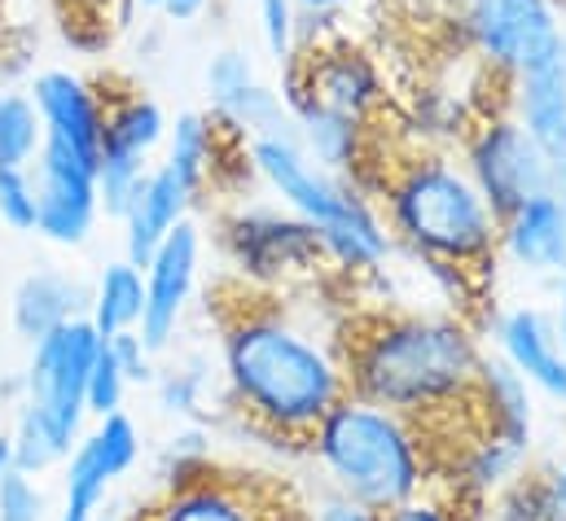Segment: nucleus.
Wrapping results in <instances>:
<instances>
[{
    "label": "nucleus",
    "instance_id": "1",
    "mask_svg": "<svg viewBox=\"0 0 566 521\" xmlns=\"http://www.w3.org/2000/svg\"><path fill=\"white\" fill-rule=\"evenodd\" d=\"M224 378L238 412L290 443H307L316 421L347 394L338 342H321L255 285H242V302L224 311Z\"/></svg>",
    "mask_w": 566,
    "mask_h": 521
},
{
    "label": "nucleus",
    "instance_id": "2",
    "mask_svg": "<svg viewBox=\"0 0 566 521\" xmlns=\"http://www.w3.org/2000/svg\"><path fill=\"white\" fill-rule=\"evenodd\" d=\"M356 184L382 202L391 242L409 246L434 272L474 280L501 255V220L483 202L470 171L452 162L439 145L378 153L369 140Z\"/></svg>",
    "mask_w": 566,
    "mask_h": 521
},
{
    "label": "nucleus",
    "instance_id": "3",
    "mask_svg": "<svg viewBox=\"0 0 566 521\" xmlns=\"http://www.w3.org/2000/svg\"><path fill=\"white\" fill-rule=\"evenodd\" d=\"M338 360L352 394L405 416H434L474 394L483 351L452 316L382 311L347 325Z\"/></svg>",
    "mask_w": 566,
    "mask_h": 521
},
{
    "label": "nucleus",
    "instance_id": "4",
    "mask_svg": "<svg viewBox=\"0 0 566 521\" xmlns=\"http://www.w3.org/2000/svg\"><path fill=\"white\" fill-rule=\"evenodd\" d=\"M307 447L334 491L374 513L418 496L430 478L418 421L352 391L316 421Z\"/></svg>",
    "mask_w": 566,
    "mask_h": 521
},
{
    "label": "nucleus",
    "instance_id": "5",
    "mask_svg": "<svg viewBox=\"0 0 566 521\" xmlns=\"http://www.w3.org/2000/svg\"><path fill=\"white\" fill-rule=\"evenodd\" d=\"M247 158H251V171L269 184V193L285 202V211H294L325 237L334 267L378 272L387 255L396 251L374 198L352 176H334L321 162H312L294 128L251 136Z\"/></svg>",
    "mask_w": 566,
    "mask_h": 521
},
{
    "label": "nucleus",
    "instance_id": "6",
    "mask_svg": "<svg viewBox=\"0 0 566 521\" xmlns=\"http://www.w3.org/2000/svg\"><path fill=\"white\" fill-rule=\"evenodd\" d=\"M461 167L470 171V180L479 184L496 220L514 215L527 198L563 184L545 145L510 115V106L483 119H470V128L461 136Z\"/></svg>",
    "mask_w": 566,
    "mask_h": 521
},
{
    "label": "nucleus",
    "instance_id": "7",
    "mask_svg": "<svg viewBox=\"0 0 566 521\" xmlns=\"http://www.w3.org/2000/svg\"><path fill=\"white\" fill-rule=\"evenodd\" d=\"M102 347V333L88 316L66 320L62 329L31 342V364L22 378V407L71 451L88 416V369Z\"/></svg>",
    "mask_w": 566,
    "mask_h": 521
},
{
    "label": "nucleus",
    "instance_id": "8",
    "mask_svg": "<svg viewBox=\"0 0 566 521\" xmlns=\"http://www.w3.org/2000/svg\"><path fill=\"white\" fill-rule=\"evenodd\" d=\"M282 102L285 110L294 102H312L374 128V119L387 106V84L378 62L360 44L343 35H325V40L298 44L294 57L282 66Z\"/></svg>",
    "mask_w": 566,
    "mask_h": 521
},
{
    "label": "nucleus",
    "instance_id": "9",
    "mask_svg": "<svg viewBox=\"0 0 566 521\" xmlns=\"http://www.w3.org/2000/svg\"><path fill=\"white\" fill-rule=\"evenodd\" d=\"M224 251L247 285L255 289H285L316 280V272L329 263L325 237L298 220L294 211H238L224 220Z\"/></svg>",
    "mask_w": 566,
    "mask_h": 521
},
{
    "label": "nucleus",
    "instance_id": "10",
    "mask_svg": "<svg viewBox=\"0 0 566 521\" xmlns=\"http://www.w3.org/2000/svg\"><path fill=\"white\" fill-rule=\"evenodd\" d=\"M461 31L479 62L510 84V75L566 35L554 0H461Z\"/></svg>",
    "mask_w": 566,
    "mask_h": 521
},
{
    "label": "nucleus",
    "instance_id": "11",
    "mask_svg": "<svg viewBox=\"0 0 566 521\" xmlns=\"http://www.w3.org/2000/svg\"><path fill=\"white\" fill-rule=\"evenodd\" d=\"M142 460V429L128 412L97 416L88 434L66 456L62 478V521H97L111 487Z\"/></svg>",
    "mask_w": 566,
    "mask_h": 521
},
{
    "label": "nucleus",
    "instance_id": "12",
    "mask_svg": "<svg viewBox=\"0 0 566 521\" xmlns=\"http://www.w3.org/2000/svg\"><path fill=\"white\" fill-rule=\"evenodd\" d=\"M31 180H35V233L53 246H84L102 220L97 171L84 158L44 140L31 162Z\"/></svg>",
    "mask_w": 566,
    "mask_h": 521
},
{
    "label": "nucleus",
    "instance_id": "13",
    "mask_svg": "<svg viewBox=\"0 0 566 521\" xmlns=\"http://www.w3.org/2000/svg\"><path fill=\"white\" fill-rule=\"evenodd\" d=\"M198 263H202V233L193 220H180L163 242L158 251L145 259V311H142V342L163 355L185 320V307L193 298V285H198Z\"/></svg>",
    "mask_w": 566,
    "mask_h": 521
},
{
    "label": "nucleus",
    "instance_id": "14",
    "mask_svg": "<svg viewBox=\"0 0 566 521\" xmlns=\"http://www.w3.org/2000/svg\"><path fill=\"white\" fill-rule=\"evenodd\" d=\"M294 513L298 509H277L260 482L193 469L142 521H298Z\"/></svg>",
    "mask_w": 566,
    "mask_h": 521
},
{
    "label": "nucleus",
    "instance_id": "15",
    "mask_svg": "<svg viewBox=\"0 0 566 521\" xmlns=\"http://www.w3.org/2000/svg\"><path fill=\"white\" fill-rule=\"evenodd\" d=\"M31 102L40 110L44 140L84 158L97 171L102 140H106V93H97L75 71H40L31 79Z\"/></svg>",
    "mask_w": 566,
    "mask_h": 521
},
{
    "label": "nucleus",
    "instance_id": "16",
    "mask_svg": "<svg viewBox=\"0 0 566 521\" xmlns=\"http://www.w3.org/2000/svg\"><path fill=\"white\" fill-rule=\"evenodd\" d=\"M510 115L532 131L566 184V35L510 75Z\"/></svg>",
    "mask_w": 566,
    "mask_h": 521
},
{
    "label": "nucleus",
    "instance_id": "17",
    "mask_svg": "<svg viewBox=\"0 0 566 521\" xmlns=\"http://www.w3.org/2000/svg\"><path fill=\"white\" fill-rule=\"evenodd\" d=\"M501 255L532 276H566V184L527 198L501 220Z\"/></svg>",
    "mask_w": 566,
    "mask_h": 521
},
{
    "label": "nucleus",
    "instance_id": "18",
    "mask_svg": "<svg viewBox=\"0 0 566 521\" xmlns=\"http://www.w3.org/2000/svg\"><path fill=\"white\" fill-rule=\"evenodd\" d=\"M496 342L501 355L549 398L566 403V355L554 333V316L541 307H514L496 320Z\"/></svg>",
    "mask_w": 566,
    "mask_h": 521
},
{
    "label": "nucleus",
    "instance_id": "19",
    "mask_svg": "<svg viewBox=\"0 0 566 521\" xmlns=\"http://www.w3.org/2000/svg\"><path fill=\"white\" fill-rule=\"evenodd\" d=\"M193 189L167 167V162H158V167H149V176H145L142 193L133 198V206L124 211V259H133L137 267H145V259L158 251V242L180 224V220H189V206H193Z\"/></svg>",
    "mask_w": 566,
    "mask_h": 521
},
{
    "label": "nucleus",
    "instance_id": "20",
    "mask_svg": "<svg viewBox=\"0 0 566 521\" xmlns=\"http://www.w3.org/2000/svg\"><path fill=\"white\" fill-rule=\"evenodd\" d=\"M474 407L488 434L532 447V382L505 360V355H483L479 378H474Z\"/></svg>",
    "mask_w": 566,
    "mask_h": 521
},
{
    "label": "nucleus",
    "instance_id": "21",
    "mask_svg": "<svg viewBox=\"0 0 566 521\" xmlns=\"http://www.w3.org/2000/svg\"><path fill=\"white\" fill-rule=\"evenodd\" d=\"M88 289L66 276V272H31L13 285V298H9V316H13V329L18 338L27 342H40L44 333L62 329L66 320H80L88 311Z\"/></svg>",
    "mask_w": 566,
    "mask_h": 521
},
{
    "label": "nucleus",
    "instance_id": "22",
    "mask_svg": "<svg viewBox=\"0 0 566 521\" xmlns=\"http://www.w3.org/2000/svg\"><path fill=\"white\" fill-rule=\"evenodd\" d=\"M290 119H294V136H298V145L307 149L312 162H321L334 176H352L356 180V171L365 167L369 140H374L369 124L347 119V115L325 110V106H312V102H294Z\"/></svg>",
    "mask_w": 566,
    "mask_h": 521
},
{
    "label": "nucleus",
    "instance_id": "23",
    "mask_svg": "<svg viewBox=\"0 0 566 521\" xmlns=\"http://www.w3.org/2000/svg\"><path fill=\"white\" fill-rule=\"evenodd\" d=\"M527 465V451L496 438V434H479L465 443L461 460H457V496H470L474 504H483L488 496H501Z\"/></svg>",
    "mask_w": 566,
    "mask_h": 521
},
{
    "label": "nucleus",
    "instance_id": "24",
    "mask_svg": "<svg viewBox=\"0 0 566 521\" xmlns=\"http://www.w3.org/2000/svg\"><path fill=\"white\" fill-rule=\"evenodd\" d=\"M145 311V272L133 259H115L102 267L97 289L88 298V320L102 338L137 329Z\"/></svg>",
    "mask_w": 566,
    "mask_h": 521
},
{
    "label": "nucleus",
    "instance_id": "25",
    "mask_svg": "<svg viewBox=\"0 0 566 521\" xmlns=\"http://www.w3.org/2000/svg\"><path fill=\"white\" fill-rule=\"evenodd\" d=\"M220 136H224V128L202 110H185V115H176V124H167V167L193 193H202V184L220 167L216 162L220 158Z\"/></svg>",
    "mask_w": 566,
    "mask_h": 521
},
{
    "label": "nucleus",
    "instance_id": "26",
    "mask_svg": "<svg viewBox=\"0 0 566 521\" xmlns=\"http://www.w3.org/2000/svg\"><path fill=\"white\" fill-rule=\"evenodd\" d=\"M167 140V115L154 97L145 93H124V97H106V140L115 149H133V153H154Z\"/></svg>",
    "mask_w": 566,
    "mask_h": 521
},
{
    "label": "nucleus",
    "instance_id": "27",
    "mask_svg": "<svg viewBox=\"0 0 566 521\" xmlns=\"http://www.w3.org/2000/svg\"><path fill=\"white\" fill-rule=\"evenodd\" d=\"M496 521H566L558 469H527L496 496Z\"/></svg>",
    "mask_w": 566,
    "mask_h": 521
},
{
    "label": "nucleus",
    "instance_id": "28",
    "mask_svg": "<svg viewBox=\"0 0 566 521\" xmlns=\"http://www.w3.org/2000/svg\"><path fill=\"white\" fill-rule=\"evenodd\" d=\"M145 176H149V158L145 153L102 145V158H97V206H102L106 220H124V211L142 193Z\"/></svg>",
    "mask_w": 566,
    "mask_h": 521
},
{
    "label": "nucleus",
    "instance_id": "29",
    "mask_svg": "<svg viewBox=\"0 0 566 521\" xmlns=\"http://www.w3.org/2000/svg\"><path fill=\"white\" fill-rule=\"evenodd\" d=\"M44 145V124L31 93L0 88V167H31Z\"/></svg>",
    "mask_w": 566,
    "mask_h": 521
},
{
    "label": "nucleus",
    "instance_id": "30",
    "mask_svg": "<svg viewBox=\"0 0 566 521\" xmlns=\"http://www.w3.org/2000/svg\"><path fill=\"white\" fill-rule=\"evenodd\" d=\"M9 443H13V469H22V474H44V469H53V465H62L71 451L22 407L18 412V425H13V434H9Z\"/></svg>",
    "mask_w": 566,
    "mask_h": 521
},
{
    "label": "nucleus",
    "instance_id": "31",
    "mask_svg": "<svg viewBox=\"0 0 566 521\" xmlns=\"http://www.w3.org/2000/svg\"><path fill=\"white\" fill-rule=\"evenodd\" d=\"M207 102H211V110H220V106H229L238 93H247L251 84H260V71H255V62H251V53L247 49H220L211 62H207Z\"/></svg>",
    "mask_w": 566,
    "mask_h": 521
},
{
    "label": "nucleus",
    "instance_id": "32",
    "mask_svg": "<svg viewBox=\"0 0 566 521\" xmlns=\"http://www.w3.org/2000/svg\"><path fill=\"white\" fill-rule=\"evenodd\" d=\"M128 378L111 351V342L102 338L97 355H93V369H88V416H111V412H124V394H128Z\"/></svg>",
    "mask_w": 566,
    "mask_h": 521
},
{
    "label": "nucleus",
    "instance_id": "33",
    "mask_svg": "<svg viewBox=\"0 0 566 521\" xmlns=\"http://www.w3.org/2000/svg\"><path fill=\"white\" fill-rule=\"evenodd\" d=\"M255 18H260L264 49L273 53L277 66H285L298 49V4L294 0H255Z\"/></svg>",
    "mask_w": 566,
    "mask_h": 521
},
{
    "label": "nucleus",
    "instance_id": "34",
    "mask_svg": "<svg viewBox=\"0 0 566 521\" xmlns=\"http://www.w3.org/2000/svg\"><path fill=\"white\" fill-rule=\"evenodd\" d=\"M0 220L13 233H35V180H31V167H0Z\"/></svg>",
    "mask_w": 566,
    "mask_h": 521
},
{
    "label": "nucleus",
    "instance_id": "35",
    "mask_svg": "<svg viewBox=\"0 0 566 521\" xmlns=\"http://www.w3.org/2000/svg\"><path fill=\"white\" fill-rule=\"evenodd\" d=\"M0 521H44V496L31 474L9 469L0 482Z\"/></svg>",
    "mask_w": 566,
    "mask_h": 521
},
{
    "label": "nucleus",
    "instance_id": "36",
    "mask_svg": "<svg viewBox=\"0 0 566 521\" xmlns=\"http://www.w3.org/2000/svg\"><path fill=\"white\" fill-rule=\"evenodd\" d=\"M457 500H461V496H457ZM457 500H439V496H430L422 487L418 496H409V500L382 509L378 518L382 521H461L457 518Z\"/></svg>",
    "mask_w": 566,
    "mask_h": 521
},
{
    "label": "nucleus",
    "instance_id": "37",
    "mask_svg": "<svg viewBox=\"0 0 566 521\" xmlns=\"http://www.w3.org/2000/svg\"><path fill=\"white\" fill-rule=\"evenodd\" d=\"M106 342H111V351H115V360H119V369H124L128 382H149L154 378V351L145 347L137 329H124V333H115Z\"/></svg>",
    "mask_w": 566,
    "mask_h": 521
},
{
    "label": "nucleus",
    "instance_id": "38",
    "mask_svg": "<svg viewBox=\"0 0 566 521\" xmlns=\"http://www.w3.org/2000/svg\"><path fill=\"white\" fill-rule=\"evenodd\" d=\"M307 521H382L374 509H365V504H356V500H347V496H329V500H321L316 509H312V518Z\"/></svg>",
    "mask_w": 566,
    "mask_h": 521
},
{
    "label": "nucleus",
    "instance_id": "39",
    "mask_svg": "<svg viewBox=\"0 0 566 521\" xmlns=\"http://www.w3.org/2000/svg\"><path fill=\"white\" fill-rule=\"evenodd\" d=\"M207 4H211V0H163V13H167L171 22H193Z\"/></svg>",
    "mask_w": 566,
    "mask_h": 521
},
{
    "label": "nucleus",
    "instance_id": "40",
    "mask_svg": "<svg viewBox=\"0 0 566 521\" xmlns=\"http://www.w3.org/2000/svg\"><path fill=\"white\" fill-rule=\"evenodd\" d=\"M554 333H558V347L566 355V276L558 280V307H554Z\"/></svg>",
    "mask_w": 566,
    "mask_h": 521
},
{
    "label": "nucleus",
    "instance_id": "41",
    "mask_svg": "<svg viewBox=\"0 0 566 521\" xmlns=\"http://www.w3.org/2000/svg\"><path fill=\"white\" fill-rule=\"evenodd\" d=\"M294 4H298V13H338L352 0H294Z\"/></svg>",
    "mask_w": 566,
    "mask_h": 521
},
{
    "label": "nucleus",
    "instance_id": "42",
    "mask_svg": "<svg viewBox=\"0 0 566 521\" xmlns=\"http://www.w3.org/2000/svg\"><path fill=\"white\" fill-rule=\"evenodd\" d=\"M9 469H13V443H9V434H0V482Z\"/></svg>",
    "mask_w": 566,
    "mask_h": 521
},
{
    "label": "nucleus",
    "instance_id": "43",
    "mask_svg": "<svg viewBox=\"0 0 566 521\" xmlns=\"http://www.w3.org/2000/svg\"><path fill=\"white\" fill-rule=\"evenodd\" d=\"M133 4H142V9H163V0H133Z\"/></svg>",
    "mask_w": 566,
    "mask_h": 521
},
{
    "label": "nucleus",
    "instance_id": "44",
    "mask_svg": "<svg viewBox=\"0 0 566 521\" xmlns=\"http://www.w3.org/2000/svg\"><path fill=\"white\" fill-rule=\"evenodd\" d=\"M558 482H563V491H566V465L558 469Z\"/></svg>",
    "mask_w": 566,
    "mask_h": 521
}]
</instances>
